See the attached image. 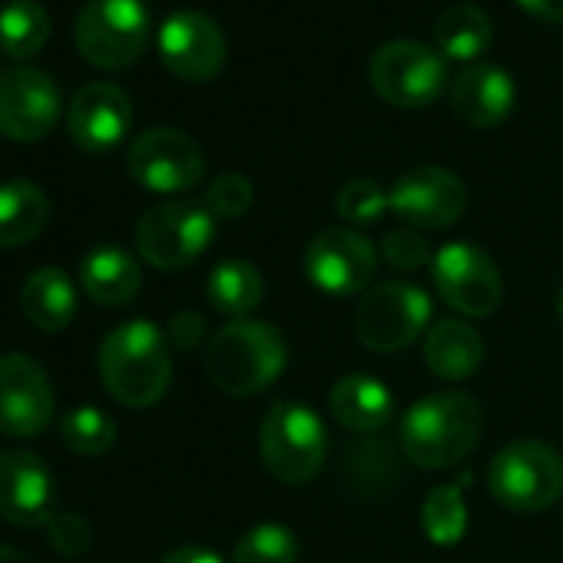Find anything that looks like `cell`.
Instances as JSON below:
<instances>
[{
  "instance_id": "obj_1",
  "label": "cell",
  "mask_w": 563,
  "mask_h": 563,
  "mask_svg": "<svg viewBox=\"0 0 563 563\" xmlns=\"http://www.w3.org/2000/svg\"><path fill=\"white\" fill-rule=\"evenodd\" d=\"M289 365V342L275 325L258 319H235L222 325L202 355L206 378L232 398H249L278 382Z\"/></svg>"
},
{
  "instance_id": "obj_2",
  "label": "cell",
  "mask_w": 563,
  "mask_h": 563,
  "mask_svg": "<svg viewBox=\"0 0 563 563\" xmlns=\"http://www.w3.org/2000/svg\"><path fill=\"white\" fill-rule=\"evenodd\" d=\"M97 365L107 391L126 408L156 405L173 375L169 342L150 319H130L117 325L103 339Z\"/></svg>"
},
{
  "instance_id": "obj_3",
  "label": "cell",
  "mask_w": 563,
  "mask_h": 563,
  "mask_svg": "<svg viewBox=\"0 0 563 563\" xmlns=\"http://www.w3.org/2000/svg\"><path fill=\"white\" fill-rule=\"evenodd\" d=\"M481 421L477 401L464 391L418 398L401 418V451L418 467L448 471L477 448Z\"/></svg>"
},
{
  "instance_id": "obj_4",
  "label": "cell",
  "mask_w": 563,
  "mask_h": 563,
  "mask_svg": "<svg viewBox=\"0 0 563 563\" xmlns=\"http://www.w3.org/2000/svg\"><path fill=\"white\" fill-rule=\"evenodd\" d=\"M258 451L265 471L282 484H309L329 451L322 418L299 401H275L258 428Z\"/></svg>"
},
{
  "instance_id": "obj_5",
  "label": "cell",
  "mask_w": 563,
  "mask_h": 563,
  "mask_svg": "<svg viewBox=\"0 0 563 563\" xmlns=\"http://www.w3.org/2000/svg\"><path fill=\"white\" fill-rule=\"evenodd\" d=\"M487 487L514 514L547 510L563 490V457L547 441H514L494 454Z\"/></svg>"
},
{
  "instance_id": "obj_6",
  "label": "cell",
  "mask_w": 563,
  "mask_h": 563,
  "mask_svg": "<svg viewBox=\"0 0 563 563\" xmlns=\"http://www.w3.org/2000/svg\"><path fill=\"white\" fill-rule=\"evenodd\" d=\"M74 37L87 64L123 70L136 64L150 44V11L143 0H87Z\"/></svg>"
},
{
  "instance_id": "obj_7",
  "label": "cell",
  "mask_w": 563,
  "mask_h": 563,
  "mask_svg": "<svg viewBox=\"0 0 563 563\" xmlns=\"http://www.w3.org/2000/svg\"><path fill=\"white\" fill-rule=\"evenodd\" d=\"M368 80L385 103L421 110L448 90V60L421 41H388L372 54Z\"/></svg>"
},
{
  "instance_id": "obj_8",
  "label": "cell",
  "mask_w": 563,
  "mask_h": 563,
  "mask_svg": "<svg viewBox=\"0 0 563 563\" xmlns=\"http://www.w3.org/2000/svg\"><path fill=\"white\" fill-rule=\"evenodd\" d=\"M212 232L216 216L206 209V202L169 199L143 212L136 225V249L153 268L179 272L209 249Z\"/></svg>"
},
{
  "instance_id": "obj_9",
  "label": "cell",
  "mask_w": 563,
  "mask_h": 563,
  "mask_svg": "<svg viewBox=\"0 0 563 563\" xmlns=\"http://www.w3.org/2000/svg\"><path fill=\"white\" fill-rule=\"evenodd\" d=\"M431 299L411 282H382L355 309V335L368 352L391 355L421 339L431 322Z\"/></svg>"
},
{
  "instance_id": "obj_10",
  "label": "cell",
  "mask_w": 563,
  "mask_h": 563,
  "mask_svg": "<svg viewBox=\"0 0 563 563\" xmlns=\"http://www.w3.org/2000/svg\"><path fill=\"white\" fill-rule=\"evenodd\" d=\"M431 278L438 296L467 319L490 316L504 299V275L497 262L471 245V242H448L431 258Z\"/></svg>"
},
{
  "instance_id": "obj_11",
  "label": "cell",
  "mask_w": 563,
  "mask_h": 563,
  "mask_svg": "<svg viewBox=\"0 0 563 563\" xmlns=\"http://www.w3.org/2000/svg\"><path fill=\"white\" fill-rule=\"evenodd\" d=\"M130 176L159 196L189 192L206 176V156L192 136L173 126H153L130 143L126 153Z\"/></svg>"
},
{
  "instance_id": "obj_12",
  "label": "cell",
  "mask_w": 563,
  "mask_h": 563,
  "mask_svg": "<svg viewBox=\"0 0 563 563\" xmlns=\"http://www.w3.org/2000/svg\"><path fill=\"white\" fill-rule=\"evenodd\" d=\"M375 268H378L375 245L358 229H349V225L322 229L306 249L309 282L332 299L368 292Z\"/></svg>"
},
{
  "instance_id": "obj_13",
  "label": "cell",
  "mask_w": 563,
  "mask_h": 563,
  "mask_svg": "<svg viewBox=\"0 0 563 563\" xmlns=\"http://www.w3.org/2000/svg\"><path fill=\"white\" fill-rule=\"evenodd\" d=\"M388 206L391 212L408 225V229H448L454 225L464 209H467V186L461 183L457 173L444 166H411L405 169L391 189H388Z\"/></svg>"
},
{
  "instance_id": "obj_14",
  "label": "cell",
  "mask_w": 563,
  "mask_h": 563,
  "mask_svg": "<svg viewBox=\"0 0 563 563\" xmlns=\"http://www.w3.org/2000/svg\"><path fill=\"white\" fill-rule=\"evenodd\" d=\"M54 421V385L31 355H0V434L37 438Z\"/></svg>"
},
{
  "instance_id": "obj_15",
  "label": "cell",
  "mask_w": 563,
  "mask_h": 563,
  "mask_svg": "<svg viewBox=\"0 0 563 563\" xmlns=\"http://www.w3.org/2000/svg\"><path fill=\"white\" fill-rule=\"evenodd\" d=\"M60 90L37 67H14L0 74V133L14 143L44 140L60 120Z\"/></svg>"
},
{
  "instance_id": "obj_16",
  "label": "cell",
  "mask_w": 563,
  "mask_h": 563,
  "mask_svg": "<svg viewBox=\"0 0 563 563\" xmlns=\"http://www.w3.org/2000/svg\"><path fill=\"white\" fill-rule=\"evenodd\" d=\"M159 57L186 84H206L225 67V34L202 11H176L159 27Z\"/></svg>"
},
{
  "instance_id": "obj_17",
  "label": "cell",
  "mask_w": 563,
  "mask_h": 563,
  "mask_svg": "<svg viewBox=\"0 0 563 563\" xmlns=\"http://www.w3.org/2000/svg\"><path fill=\"white\" fill-rule=\"evenodd\" d=\"M133 123V103L123 87L97 80L77 90L67 113V130L74 143L87 153H110L123 143Z\"/></svg>"
},
{
  "instance_id": "obj_18",
  "label": "cell",
  "mask_w": 563,
  "mask_h": 563,
  "mask_svg": "<svg viewBox=\"0 0 563 563\" xmlns=\"http://www.w3.org/2000/svg\"><path fill=\"white\" fill-rule=\"evenodd\" d=\"M51 514V467L34 451H0V520L14 527H41Z\"/></svg>"
},
{
  "instance_id": "obj_19",
  "label": "cell",
  "mask_w": 563,
  "mask_h": 563,
  "mask_svg": "<svg viewBox=\"0 0 563 563\" xmlns=\"http://www.w3.org/2000/svg\"><path fill=\"white\" fill-rule=\"evenodd\" d=\"M514 80L497 64H467L451 84V110L474 130L500 126L514 110Z\"/></svg>"
},
{
  "instance_id": "obj_20",
  "label": "cell",
  "mask_w": 563,
  "mask_h": 563,
  "mask_svg": "<svg viewBox=\"0 0 563 563\" xmlns=\"http://www.w3.org/2000/svg\"><path fill=\"white\" fill-rule=\"evenodd\" d=\"M329 408L332 418L352 434H382V428L395 418V398L388 385H382L365 372L342 375L332 385Z\"/></svg>"
},
{
  "instance_id": "obj_21",
  "label": "cell",
  "mask_w": 563,
  "mask_h": 563,
  "mask_svg": "<svg viewBox=\"0 0 563 563\" xmlns=\"http://www.w3.org/2000/svg\"><path fill=\"white\" fill-rule=\"evenodd\" d=\"M80 286L97 306L120 309V306H130L140 296L143 268L126 249L97 245L80 262Z\"/></svg>"
},
{
  "instance_id": "obj_22",
  "label": "cell",
  "mask_w": 563,
  "mask_h": 563,
  "mask_svg": "<svg viewBox=\"0 0 563 563\" xmlns=\"http://www.w3.org/2000/svg\"><path fill=\"white\" fill-rule=\"evenodd\" d=\"M21 309L27 322L41 332H64L77 316V289L64 268L44 265L37 268L21 292Z\"/></svg>"
},
{
  "instance_id": "obj_23",
  "label": "cell",
  "mask_w": 563,
  "mask_h": 563,
  "mask_svg": "<svg viewBox=\"0 0 563 563\" xmlns=\"http://www.w3.org/2000/svg\"><path fill=\"white\" fill-rule=\"evenodd\" d=\"M424 362L438 378L464 382L484 362V339L467 322H457V319L434 322L424 339Z\"/></svg>"
},
{
  "instance_id": "obj_24",
  "label": "cell",
  "mask_w": 563,
  "mask_h": 563,
  "mask_svg": "<svg viewBox=\"0 0 563 563\" xmlns=\"http://www.w3.org/2000/svg\"><path fill=\"white\" fill-rule=\"evenodd\" d=\"M401 448L382 434H362L345 454V484L358 497H382L401 481Z\"/></svg>"
},
{
  "instance_id": "obj_25",
  "label": "cell",
  "mask_w": 563,
  "mask_h": 563,
  "mask_svg": "<svg viewBox=\"0 0 563 563\" xmlns=\"http://www.w3.org/2000/svg\"><path fill=\"white\" fill-rule=\"evenodd\" d=\"M51 219L47 192L31 179L0 183V249L34 242Z\"/></svg>"
},
{
  "instance_id": "obj_26",
  "label": "cell",
  "mask_w": 563,
  "mask_h": 563,
  "mask_svg": "<svg viewBox=\"0 0 563 563\" xmlns=\"http://www.w3.org/2000/svg\"><path fill=\"white\" fill-rule=\"evenodd\" d=\"M206 296H209V306L219 316H225L232 322L249 319V312H255L262 306V299H265V278L252 262L225 258L209 272Z\"/></svg>"
},
{
  "instance_id": "obj_27",
  "label": "cell",
  "mask_w": 563,
  "mask_h": 563,
  "mask_svg": "<svg viewBox=\"0 0 563 563\" xmlns=\"http://www.w3.org/2000/svg\"><path fill=\"white\" fill-rule=\"evenodd\" d=\"M434 44L444 60L474 64L494 44V24H490L487 11H481L474 4H457L438 18Z\"/></svg>"
},
{
  "instance_id": "obj_28",
  "label": "cell",
  "mask_w": 563,
  "mask_h": 563,
  "mask_svg": "<svg viewBox=\"0 0 563 563\" xmlns=\"http://www.w3.org/2000/svg\"><path fill=\"white\" fill-rule=\"evenodd\" d=\"M51 37V14L37 0H11L0 11V51L14 60H27L44 51Z\"/></svg>"
},
{
  "instance_id": "obj_29",
  "label": "cell",
  "mask_w": 563,
  "mask_h": 563,
  "mask_svg": "<svg viewBox=\"0 0 563 563\" xmlns=\"http://www.w3.org/2000/svg\"><path fill=\"white\" fill-rule=\"evenodd\" d=\"M467 474L457 484H438L421 507V530L438 547H454L467 533V504H464Z\"/></svg>"
},
{
  "instance_id": "obj_30",
  "label": "cell",
  "mask_w": 563,
  "mask_h": 563,
  "mask_svg": "<svg viewBox=\"0 0 563 563\" xmlns=\"http://www.w3.org/2000/svg\"><path fill=\"white\" fill-rule=\"evenodd\" d=\"M64 444L80 457H100L117 444V424L100 408H77L60 421Z\"/></svg>"
},
{
  "instance_id": "obj_31",
  "label": "cell",
  "mask_w": 563,
  "mask_h": 563,
  "mask_svg": "<svg viewBox=\"0 0 563 563\" xmlns=\"http://www.w3.org/2000/svg\"><path fill=\"white\" fill-rule=\"evenodd\" d=\"M299 540L286 523H258L242 533L232 550V563H296Z\"/></svg>"
},
{
  "instance_id": "obj_32",
  "label": "cell",
  "mask_w": 563,
  "mask_h": 563,
  "mask_svg": "<svg viewBox=\"0 0 563 563\" xmlns=\"http://www.w3.org/2000/svg\"><path fill=\"white\" fill-rule=\"evenodd\" d=\"M335 209L349 225H372L378 222L391 206H388V192L375 183V179H352L339 189L335 196Z\"/></svg>"
},
{
  "instance_id": "obj_33",
  "label": "cell",
  "mask_w": 563,
  "mask_h": 563,
  "mask_svg": "<svg viewBox=\"0 0 563 563\" xmlns=\"http://www.w3.org/2000/svg\"><path fill=\"white\" fill-rule=\"evenodd\" d=\"M252 183L242 173H222L206 189V209L216 219H239L252 206Z\"/></svg>"
},
{
  "instance_id": "obj_34",
  "label": "cell",
  "mask_w": 563,
  "mask_h": 563,
  "mask_svg": "<svg viewBox=\"0 0 563 563\" xmlns=\"http://www.w3.org/2000/svg\"><path fill=\"white\" fill-rule=\"evenodd\" d=\"M47 527V540L64 556H84L93 543V527L77 510H54Z\"/></svg>"
},
{
  "instance_id": "obj_35",
  "label": "cell",
  "mask_w": 563,
  "mask_h": 563,
  "mask_svg": "<svg viewBox=\"0 0 563 563\" xmlns=\"http://www.w3.org/2000/svg\"><path fill=\"white\" fill-rule=\"evenodd\" d=\"M382 252H385L388 265L398 268V272H418L421 265H428L434 258L428 242H424V235L418 229H395V232H388L385 242H382Z\"/></svg>"
},
{
  "instance_id": "obj_36",
  "label": "cell",
  "mask_w": 563,
  "mask_h": 563,
  "mask_svg": "<svg viewBox=\"0 0 563 563\" xmlns=\"http://www.w3.org/2000/svg\"><path fill=\"white\" fill-rule=\"evenodd\" d=\"M202 339H206V319L199 312H176L166 325V342L173 349L189 352V349H199Z\"/></svg>"
},
{
  "instance_id": "obj_37",
  "label": "cell",
  "mask_w": 563,
  "mask_h": 563,
  "mask_svg": "<svg viewBox=\"0 0 563 563\" xmlns=\"http://www.w3.org/2000/svg\"><path fill=\"white\" fill-rule=\"evenodd\" d=\"M517 4L537 18V21H547V24H563V0H517Z\"/></svg>"
},
{
  "instance_id": "obj_38",
  "label": "cell",
  "mask_w": 563,
  "mask_h": 563,
  "mask_svg": "<svg viewBox=\"0 0 563 563\" xmlns=\"http://www.w3.org/2000/svg\"><path fill=\"white\" fill-rule=\"evenodd\" d=\"M159 563H222V556L206 547H179V550L166 553Z\"/></svg>"
},
{
  "instance_id": "obj_39",
  "label": "cell",
  "mask_w": 563,
  "mask_h": 563,
  "mask_svg": "<svg viewBox=\"0 0 563 563\" xmlns=\"http://www.w3.org/2000/svg\"><path fill=\"white\" fill-rule=\"evenodd\" d=\"M0 563H34L27 553H21V550H14V547H4L0 543Z\"/></svg>"
},
{
  "instance_id": "obj_40",
  "label": "cell",
  "mask_w": 563,
  "mask_h": 563,
  "mask_svg": "<svg viewBox=\"0 0 563 563\" xmlns=\"http://www.w3.org/2000/svg\"><path fill=\"white\" fill-rule=\"evenodd\" d=\"M556 316H560V325H563V286H560V292H556Z\"/></svg>"
}]
</instances>
